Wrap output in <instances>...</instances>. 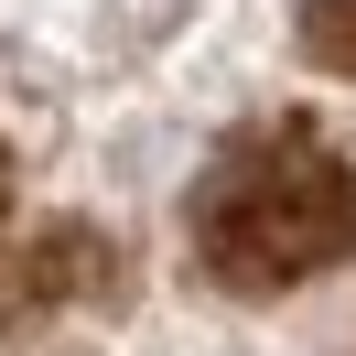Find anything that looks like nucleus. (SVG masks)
Masks as SVG:
<instances>
[{
	"mask_svg": "<svg viewBox=\"0 0 356 356\" xmlns=\"http://www.w3.org/2000/svg\"><path fill=\"white\" fill-rule=\"evenodd\" d=\"M0 205H11V152H0Z\"/></svg>",
	"mask_w": 356,
	"mask_h": 356,
	"instance_id": "nucleus-4",
	"label": "nucleus"
},
{
	"mask_svg": "<svg viewBox=\"0 0 356 356\" xmlns=\"http://www.w3.org/2000/svg\"><path fill=\"white\" fill-rule=\"evenodd\" d=\"M291 33L324 76H356V0H291Z\"/></svg>",
	"mask_w": 356,
	"mask_h": 356,
	"instance_id": "nucleus-3",
	"label": "nucleus"
},
{
	"mask_svg": "<svg viewBox=\"0 0 356 356\" xmlns=\"http://www.w3.org/2000/svg\"><path fill=\"white\" fill-rule=\"evenodd\" d=\"M108 270H119V259L87 238V227H44L33 248L0 259V313H44V302H65V291H97Z\"/></svg>",
	"mask_w": 356,
	"mask_h": 356,
	"instance_id": "nucleus-2",
	"label": "nucleus"
},
{
	"mask_svg": "<svg viewBox=\"0 0 356 356\" xmlns=\"http://www.w3.org/2000/svg\"><path fill=\"white\" fill-rule=\"evenodd\" d=\"M184 248L216 291H291L356 248V162L313 130H238L184 195Z\"/></svg>",
	"mask_w": 356,
	"mask_h": 356,
	"instance_id": "nucleus-1",
	"label": "nucleus"
}]
</instances>
